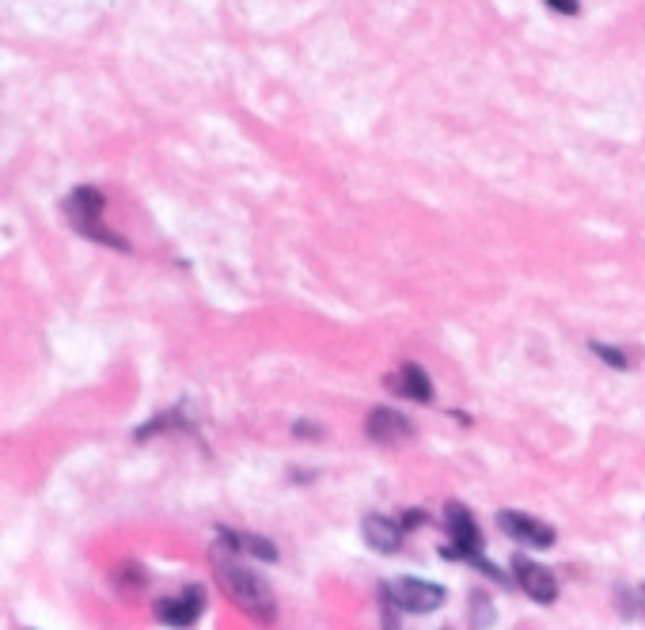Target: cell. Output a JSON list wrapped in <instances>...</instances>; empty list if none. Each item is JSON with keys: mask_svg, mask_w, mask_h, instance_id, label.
Returning <instances> with one entry per match:
<instances>
[{"mask_svg": "<svg viewBox=\"0 0 645 630\" xmlns=\"http://www.w3.org/2000/svg\"><path fill=\"white\" fill-rule=\"evenodd\" d=\"M213 574H217L228 601L248 619H255V623H263V627H270L274 619H278V596H274L270 581L251 570V566H243L240 558L232 555V547H225V543L213 547Z\"/></svg>", "mask_w": 645, "mask_h": 630, "instance_id": "cell-1", "label": "cell"}, {"mask_svg": "<svg viewBox=\"0 0 645 630\" xmlns=\"http://www.w3.org/2000/svg\"><path fill=\"white\" fill-rule=\"evenodd\" d=\"M513 574H517V585L532 596L535 604H555L558 601V578L547 566L532 563V558H513Z\"/></svg>", "mask_w": 645, "mask_h": 630, "instance_id": "cell-8", "label": "cell"}, {"mask_svg": "<svg viewBox=\"0 0 645 630\" xmlns=\"http://www.w3.org/2000/svg\"><path fill=\"white\" fill-rule=\"evenodd\" d=\"M361 532H365V543L380 555H399L403 551V525L383 513H372V517L361 520Z\"/></svg>", "mask_w": 645, "mask_h": 630, "instance_id": "cell-9", "label": "cell"}, {"mask_svg": "<svg viewBox=\"0 0 645 630\" xmlns=\"http://www.w3.org/2000/svg\"><path fill=\"white\" fill-rule=\"evenodd\" d=\"M391 388H399V395L414 399V403H433V380L426 376V368L414 365V361H406V365H399V373L391 376Z\"/></svg>", "mask_w": 645, "mask_h": 630, "instance_id": "cell-10", "label": "cell"}, {"mask_svg": "<svg viewBox=\"0 0 645 630\" xmlns=\"http://www.w3.org/2000/svg\"><path fill=\"white\" fill-rule=\"evenodd\" d=\"M444 528H448V540H452V547L444 551L448 558L471 563V558L482 555V532H479V525H475V517H471L467 505L452 502L448 509H444Z\"/></svg>", "mask_w": 645, "mask_h": 630, "instance_id": "cell-3", "label": "cell"}, {"mask_svg": "<svg viewBox=\"0 0 645 630\" xmlns=\"http://www.w3.org/2000/svg\"><path fill=\"white\" fill-rule=\"evenodd\" d=\"M547 8H555V12H562V15H578L581 0H547Z\"/></svg>", "mask_w": 645, "mask_h": 630, "instance_id": "cell-13", "label": "cell"}, {"mask_svg": "<svg viewBox=\"0 0 645 630\" xmlns=\"http://www.w3.org/2000/svg\"><path fill=\"white\" fill-rule=\"evenodd\" d=\"M202 612H205V589L202 585H187L182 593L156 601V619L164 627H175V630L194 627L198 619H202Z\"/></svg>", "mask_w": 645, "mask_h": 630, "instance_id": "cell-4", "label": "cell"}, {"mask_svg": "<svg viewBox=\"0 0 645 630\" xmlns=\"http://www.w3.org/2000/svg\"><path fill=\"white\" fill-rule=\"evenodd\" d=\"M103 210H106V202H103V194H99L96 187L73 190V194H68V202H65L68 220H73V228L84 236V240H96V243H106V248L126 251L129 243L122 240V236H114L111 228L103 225Z\"/></svg>", "mask_w": 645, "mask_h": 630, "instance_id": "cell-2", "label": "cell"}, {"mask_svg": "<svg viewBox=\"0 0 645 630\" xmlns=\"http://www.w3.org/2000/svg\"><path fill=\"white\" fill-rule=\"evenodd\" d=\"M220 540H225V547H232V551H248V555L263 558V563H278V547H274L270 540H263V536H251V532H220Z\"/></svg>", "mask_w": 645, "mask_h": 630, "instance_id": "cell-11", "label": "cell"}, {"mask_svg": "<svg viewBox=\"0 0 645 630\" xmlns=\"http://www.w3.org/2000/svg\"><path fill=\"white\" fill-rule=\"evenodd\" d=\"M391 593H395L399 608L410 612V616H429V612H437L444 601H448L444 585H433V581H418V578H399L395 585H391Z\"/></svg>", "mask_w": 645, "mask_h": 630, "instance_id": "cell-6", "label": "cell"}, {"mask_svg": "<svg viewBox=\"0 0 645 630\" xmlns=\"http://www.w3.org/2000/svg\"><path fill=\"white\" fill-rule=\"evenodd\" d=\"M365 433H368V441L388 444V449H391V444L410 441L414 426H410V418H406V414L391 411V406H376V411H368V418H365Z\"/></svg>", "mask_w": 645, "mask_h": 630, "instance_id": "cell-7", "label": "cell"}, {"mask_svg": "<svg viewBox=\"0 0 645 630\" xmlns=\"http://www.w3.org/2000/svg\"><path fill=\"white\" fill-rule=\"evenodd\" d=\"M593 353H596V357H604V365L627 368V357H623V353H619V350H611V345H600V342H596V345H593Z\"/></svg>", "mask_w": 645, "mask_h": 630, "instance_id": "cell-12", "label": "cell"}, {"mask_svg": "<svg viewBox=\"0 0 645 630\" xmlns=\"http://www.w3.org/2000/svg\"><path fill=\"white\" fill-rule=\"evenodd\" d=\"M497 528H502L509 540L524 543V547H535V551L555 547V540H558L555 528L543 525V520H535V517H528V513H520V509H502V513H497Z\"/></svg>", "mask_w": 645, "mask_h": 630, "instance_id": "cell-5", "label": "cell"}]
</instances>
